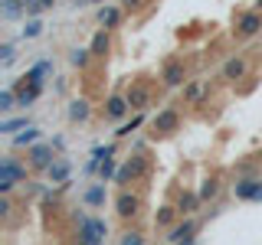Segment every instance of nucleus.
Segmentation results:
<instances>
[{
	"instance_id": "nucleus-38",
	"label": "nucleus",
	"mask_w": 262,
	"mask_h": 245,
	"mask_svg": "<svg viewBox=\"0 0 262 245\" xmlns=\"http://www.w3.org/2000/svg\"><path fill=\"white\" fill-rule=\"evenodd\" d=\"M141 0H121V7H138Z\"/></svg>"
},
{
	"instance_id": "nucleus-9",
	"label": "nucleus",
	"mask_w": 262,
	"mask_h": 245,
	"mask_svg": "<svg viewBox=\"0 0 262 245\" xmlns=\"http://www.w3.org/2000/svg\"><path fill=\"white\" fill-rule=\"evenodd\" d=\"M236 200H243V203H262V180H256V177L236 180Z\"/></svg>"
},
{
	"instance_id": "nucleus-8",
	"label": "nucleus",
	"mask_w": 262,
	"mask_h": 245,
	"mask_svg": "<svg viewBox=\"0 0 262 245\" xmlns=\"http://www.w3.org/2000/svg\"><path fill=\"white\" fill-rule=\"evenodd\" d=\"M115 212H118L121 219H135L138 212H141V200H138L131 190H121L115 196Z\"/></svg>"
},
{
	"instance_id": "nucleus-42",
	"label": "nucleus",
	"mask_w": 262,
	"mask_h": 245,
	"mask_svg": "<svg viewBox=\"0 0 262 245\" xmlns=\"http://www.w3.org/2000/svg\"><path fill=\"white\" fill-rule=\"evenodd\" d=\"M92 4H98V7H102V4H105V0H92Z\"/></svg>"
},
{
	"instance_id": "nucleus-21",
	"label": "nucleus",
	"mask_w": 262,
	"mask_h": 245,
	"mask_svg": "<svg viewBox=\"0 0 262 245\" xmlns=\"http://www.w3.org/2000/svg\"><path fill=\"white\" fill-rule=\"evenodd\" d=\"M39 137H43V131H39L36 125H30V128H23L20 134H13V147H27L30 151L33 144H39Z\"/></svg>"
},
{
	"instance_id": "nucleus-35",
	"label": "nucleus",
	"mask_w": 262,
	"mask_h": 245,
	"mask_svg": "<svg viewBox=\"0 0 262 245\" xmlns=\"http://www.w3.org/2000/svg\"><path fill=\"white\" fill-rule=\"evenodd\" d=\"M13 59H16V46H13V43H4V46H0V62L10 65Z\"/></svg>"
},
{
	"instance_id": "nucleus-34",
	"label": "nucleus",
	"mask_w": 262,
	"mask_h": 245,
	"mask_svg": "<svg viewBox=\"0 0 262 245\" xmlns=\"http://www.w3.org/2000/svg\"><path fill=\"white\" fill-rule=\"evenodd\" d=\"M118 245H147V242H144V235L138 232V229H128V232L118 235Z\"/></svg>"
},
{
	"instance_id": "nucleus-22",
	"label": "nucleus",
	"mask_w": 262,
	"mask_h": 245,
	"mask_svg": "<svg viewBox=\"0 0 262 245\" xmlns=\"http://www.w3.org/2000/svg\"><path fill=\"white\" fill-rule=\"evenodd\" d=\"M89 114H92V108H89L85 98H72V102H69V121H72V125L89 121Z\"/></svg>"
},
{
	"instance_id": "nucleus-33",
	"label": "nucleus",
	"mask_w": 262,
	"mask_h": 245,
	"mask_svg": "<svg viewBox=\"0 0 262 245\" xmlns=\"http://www.w3.org/2000/svg\"><path fill=\"white\" fill-rule=\"evenodd\" d=\"M115 174H118V163H115V157H108V160L102 163V167H98V180H102V183L115 180Z\"/></svg>"
},
{
	"instance_id": "nucleus-11",
	"label": "nucleus",
	"mask_w": 262,
	"mask_h": 245,
	"mask_svg": "<svg viewBox=\"0 0 262 245\" xmlns=\"http://www.w3.org/2000/svg\"><path fill=\"white\" fill-rule=\"evenodd\" d=\"M115 151H118V144H98V147H92L85 170H89V174H98V167H102L108 157H115Z\"/></svg>"
},
{
	"instance_id": "nucleus-14",
	"label": "nucleus",
	"mask_w": 262,
	"mask_h": 245,
	"mask_svg": "<svg viewBox=\"0 0 262 245\" xmlns=\"http://www.w3.org/2000/svg\"><path fill=\"white\" fill-rule=\"evenodd\" d=\"M246 69H249V62H246L243 56H233V59H226V62H223V69H220V79L236 82V79H243V76H246Z\"/></svg>"
},
{
	"instance_id": "nucleus-2",
	"label": "nucleus",
	"mask_w": 262,
	"mask_h": 245,
	"mask_svg": "<svg viewBox=\"0 0 262 245\" xmlns=\"http://www.w3.org/2000/svg\"><path fill=\"white\" fill-rule=\"evenodd\" d=\"M144 170H147V160L141 157V154H131V157L118 167V174H115L112 183H118L121 190H128V183H138V180L144 177Z\"/></svg>"
},
{
	"instance_id": "nucleus-40",
	"label": "nucleus",
	"mask_w": 262,
	"mask_h": 245,
	"mask_svg": "<svg viewBox=\"0 0 262 245\" xmlns=\"http://www.w3.org/2000/svg\"><path fill=\"white\" fill-rule=\"evenodd\" d=\"M256 10H262V0H256Z\"/></svg>"
},
{
	"instance_id": "nucleus-12",
	"label": "nucleus",
	"mask_w": 262,
	"mask_h": 245,
	"mask_svg": "<svg viewBox=\"0 0 262 245\" xmlns=\"http://www.w3.org/2000/svg\"><path fill=\"white\" fill-rule=\"evenodd\" d=\"M95 20H98V27L102 30H115V27H121V7H112V4H102L98 7V13H95Z\"/></svg>"
},
{
	"instance_id": "nucleus-19",
	"label": "nucleus",
	"mask_w": 262,
	"mask_h": 245,
	"mask_svg": "<svg viewBox=\"0 0 262 245\" xmlns=\"http://www.w3.org/2000/svg\"><path fill=\"white\" fill-rule=\"evenodd\" d=\"M105 200H108V193H105V183H102V180H98V183H92L85 193H82V203H85V206H92V209L105 206Z\"/></svg>"
},
{
	"instance_id": "nucleus-28",
	"label": "nucleus",
	"mask_w": 262,
	"mask_h": 245,
	"mask_svg": "<svg viewBox=\"0 0 262 245\" xmlns=\"http://www.w3.org/2000/svg\"><path fill=\"white\" fill-rule=\"evenodd\" d=\"M196 193H200V200H203V203L216 200V193H220V180H216V177H207V180L200 183V190H196Z\"/></svg>"
},
{
	"instance_id": "nucleus-3",
	"label": "nucleus",
	"mask_w": 262,
	"mask_h": 245,
	"mask_svg": "<svg viewBox=\"0 0 262 245\" xmlns=\"http://www.w3.org/2000/svg\"><path fill=\"white\" fill-rule=\"evenodd\" d=\"M20 180H27V167H20V160L7 154V157L0 160V193L10 196V190L20 183Z\"/></svg>"
},
{
	"instance_id": "nucleus-23",
	"label": "nucleus",
	"mask_w": 262,
	"mask_h": 245,
	"mask_svg": "<svg viewBox=\"0 0 262 245\" xmlns=\"http://www.w3.org/2000/svg\"><path fill=\"white\" fill-rule=\"evenodd\" d=\"M141 125H144V111H135V118H131V121H118V128H115V137H118V141H121V137H131Z\"/></svg>"
},
{
	"instance_id": "nucleus-39",
	"label": "nucleus",
	"mask_w": 262,
	"mask_h": 245,
	"mask_svg": "<svg viewBox=\"0 0 262 245\" xmlns=\"http://www.w3.org/2000/svg\"><path fill=\"white\" fill-rule=\"evenodd\" d=\"M72 4H76V7H85V4H92V0H72Z\"/></svg>"
},
{
	"instance_id": "nucleus-37",
	"label": "nucleus",
	"mask_w": 262,
	"mask_h": 245,
	"mask_svg": "<svg viewBox=\"0 0 262 245\" xmlns=\"http://www.w3.org/2000/svg\"><path fill=\"white\" fill-rule=\"evenodd\" d=\"M36 4L43 7V10H53V7H56V0H36Z\"/></svg>"
},
{
	"instance_id": "nucleus-4",
	"label": "nucleus",
	"mask_w": 262,
	"mask_h": 245,
	"mask_svg": "<svg viewBox=\"0 0 262 245\" xmlns=\"http://www.w3.org/2000/svg\"><path fill=\"white\" fill-rule=\"evenodd\" d=\"M184 82H187L184 59H167L164 62V69H161V85L164 88H184Z\"/></svg>"
},
{
	"instance_id": "nucleus-36",
	"label": "nucleus",
	"mask_w": 262,
	"mask_h": 245,
	"mask_svg": "<svg viewBox=\"0 0 262 245\" xmlns=\"http://www.w3.org/2000/svg\"><path fill=\"white\" fill-rule=\"evenodd\" d=\"M0 216H10V200H7V196L0 200Z\"/></svg>"
},
{
	"instance_id": "nucleus-6",
	"label": "nucleus",
	"mask_w": 262,
	"mask_h": 245,
	"mask_svg": "<svg viewBox=\"0 0 262 245\" xmlns=\"http://www.w3.org/2000/svg\"><path fill=\"white\" fill-rule=\"evenodd\" d=\"M27 157H30L33 170H49L56 163V151H53V144H33L27 151Z\"/></svg>"
},
{
	"instance_id": "nucleus-1",
	"label": "nucleus",
	"mask_w": 262,
	"mask_h": 245,
	"mask_svg": "<svg viewBox=\"0 0 262 245\" xmlns=\"http://www.w3.org/2000/svg\"><path fill=\"white\" fill-rule=\"evenodd\" d=\"M108 235V223L102 216H82L79 219V245H102Z\"/></svg>"
},
{
	"instance_id": "nucleus-18",
	"label": "nucleus",
	"mask_w": 262,
	"mask_h": 245,
	"mask_svg": "<svg viewBox=\"0 0 262 245\" xmlns=\"http://www.w3.org/2000/svg\"><path fill=\"white\" fill-rule=\"evenodd\" d=\"M69 174H72V163L66 160V157H56V163L46 170L49 183H69Z\"/></svg>"
},
{
	"instance_id": "nucleus-20",
	"label": "nucleus",
	"mask_w": 262,
	"mask_h": 245,
	"mask_svg": "<svg viewBox=\"0 0 262 245\" xmlns=\"http://www.w3.org/2000/svg\"><path fill=\"white\" fill-rule=\"evenodd\" d=\"M49 72H53V62H49V59H39L36 65H33V69H27V76H23V82H33V85H43Z\"/></svg>"
},
{
	"instance_id": "nucleus-41",
	"label": "nucleus",
	"mask_w": 262,
	"mask_h": 245,
	"mask_svg": "<svg viewBox=\"0 0 262 245\" xmlns=\"http://www.w3.org/2000/svg\"><path fill=\"white\" fill-rule=\"evenodd\" d=\"M180 245H193V239H187V242H180Z\"/></svg>"
},
{
	"instance_id": "nucleus-27",
	"label": "nucleus",
	"mask_w": 262,
	"mask_h": 245,
	"mask_svg": "<svg viewBox=\"0 0 262 245\" xmlns=\"http://www.w3.org/2000/svg\"><path fill=\"white\" fill-rule=\"evenodd\" d=\"M203 92H207L203 82H187V85H184V105H196L203 98Z\"/></svg>"
},
{
	"instance_id": "nucleus-29",
	"label": "nucleus",
	"mask_w": 262,
	"mask_h": 245,
	"mask_svg": "<svg viewBox=\"0 0 262 245\" xmlns=\"http://www.w3.org/2000/svg\"><path fill=\"white\" fill-rule=\"evenodd\" d=\"M43 27H46V23H43V20H39V16H30V20H27V23H23V30H20V36H23V39H36V36H39V33H43Z\"/></svg>"
},
{
	"instance_id": "nucleus-32",
	"label": "nucleus",
	"mask_w": 262,
	"mask_h": 245,
	"mask_svg": "<svg viewBox=\"0 0 262 245\" xmlns=\"http://www.w3.org/2000/svg\"><path fill=\"white\" fill-rule=\"evenodd\" d=\"M20 13H27V4H23V0H4V16L7 20H13V16H20Z\"/></svg>"
},
{
	"instance_id": "nucleus-13",
	"label": "nucleus",
	"mask_w": 262,
	"mask_h": 245,
	"mask_svg": "<svg viewBox=\"0 0 262 245\" xmlns=\"http://www.w3.org/2000/svg\"><path fill=\"white\" fill-rule=\"evenodd\" d=\"M125 98H128L131 111H147V105H151V88L147 85H131L125 92Z\"/></svg>"
},
{
	"instance_id": "nucleus-15",
	"label": "nucleus",
	"mask_w": 262,
	"mask_h": 245,
	"mask_svg": "<svg viewBox=\"0 0 262 245\" xmlns=\"http://www.w3.org/2000/svg\"><path fill=\"white\" fill-rule=\"evenodd\" d=\"M128 111H131V105H128L125 95H112L108 102H105V118H112V121H121Z\"/></svg>"
},
{
	"instance_id": "nucleus-26",
	"label": "nucleus",
	"mask_w": 262,
	"mask_h": 245,
	"mask_svg": "<svg viewBox=\"0 0 262 245\" xmlns=\"http://www.w3.org/2000/svg\"><path fill=\"white\" fill-rule=\"evenodd\" d=\"M89 59H92V49H89V46H72L69 49V62L76 65V69H85Z\"/></svg>"
},
{
	"instance_id": "nucleus-24",
	"label": "nucleus",
	"mask_w": 262,
	"mask_h": 245,
	"mask_svg": "<svg viewBox=\"0 0 262 245\" xmlns=\"http://www.w3.org/2000/svg\"><path fill=\"white\" fill-rule=\"evenodd\" d=\"M89 49H92V56H108V49H112L108 30H98L95 36H92V43H89Z\"/></svg>"
},
{
	"instance_id": "nucleus-17",
	"label": "nucleus",
	"mask_w": 262,
	"mask_h": 245,
	"mask_svg": "<svg viewBox=\"0 0 262 245\" xmlns=\"http://www.w3.org/2000/svg\"><path fill=\"white\" fill-rule=\"evenodd\" d=\"M39 95H43V85H33V82H23V85L16 88V105H20V108H30V105L36 102Z\"/></svg>"
},
{
	"instance_id": "nucleus-10",
	"label": "nucleus",
	"mask_w": 262,
	"mask_h": 245,
	"mask_svg": "<svg viewBox=\"0 0 262 245\" xmlns=\"http://www.w3.org/2000/svg\"><path fill=\"white\" fill-rule=\"evenodd\" d=\"M196 229H200V223H196L193 216H184V223L170 226V232H167V242H170V245H180V242L193 239V235H196Z\"/></svg>"
},
{
	"instance_id": "nucleus-25",
	"label": "nucleus",
	"mask_w": 262,
	"mask_h": 245,
	"mask_svg": "<svg viewBox=\"0 0 262 245\" xmlns=\"http://www.w3.org/2000/svg\"><path fill=\"white\" fill-rule=\"evenodd\" d=\"M23 128H30V118L20 114V118H4L0 121V134H20Z\"/></svg>"
},
{
	"instance_id": "nucleus-30",
	"label": "nucleus",
	"mask_w": 262,
	"mask_h": 245,
	"mask_svg": "<svg viewBox=\"0 0 262 245\" xmlns=\"http://www.w3.org/2000/svg\"><path fill=\"white\" fill-rule=\"evenodd\" d=\"M177 216H180L177 206H161L158 212H154V226H174Z\"/></svg>"
},
{
	"instance_id": "nucleus-5",
	"label": "nucleus",
	"mask_w": 262,
	"mask_h": 245,
	"mask_svg": "<svg viewBox=\"0 0 262 245\" xmlns=\"http://www.w3.org/2000/svg\"><path fill=\"white\" fill-rule=\"evenodd\" d=\"M151 128L158 131V134H174V131L180 128V111L174 108V105H167V108H161L158 114L151 118Z\"/></svg>"
},
{
	"instance_id": "nucleus-7",
	"label": "nucleus",
	"mask_w": 262,
	"mask_h": 245,
	"mask_svg": "<svg viewBox=\"0 0 262 245\" xmlns=\"http://www.w3.org/2000/svg\"><path fill=\"white\" fill-rule=\"evenodd\" d=\"M256 33H262V10H246L239 20H236V36L252 39Z\"/></svg>"
},
{
	"instance_id": "nucleus-16",
	"label": "nucleus",
	"mask_w": 262,
	"mask_h": 245,
	"mask_svg": "<svg viewBox=\"0 0 262 245\" xmlns=\"http://www.w3.org/2000/svg\"><path fill=\"white\" fill-rule=\"evenodd\" d=\"M200 206H203L200 193H193V190H184V193H180V200H177V212H180V216H193Z\"/></svg>"
},
{
	"instance_id": "nucleus-31",
	"label": "nucleus",
	"mask_w": 262,
	"mask_h": 245,
	"mask_svg": "<svg viewBox=\"0 0 262 245\" xmlns=\"http://www.w3.org/2000/svg\"><path fill=\"white\" fill-rule=\"evenodd\" d=\"M13 108H20V105H16V92L13 88H4V92H0V111L10 114Z\"/></svg>"
}]
</instances>
